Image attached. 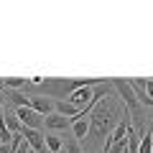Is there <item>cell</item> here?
I'll use <instances>...</instances> for the list:
<instances>
[{
    "label": "cell",
    "mask_w": 153,
    "mask_h": 153,
    "mask_svg": "<svg viewBox=\"0 0 153 153\" xmlns=\"http://www.w3.org/2000/svg\"><path fill=\"white\" fill-rule=\"evenodd\" d=\"M44 125H46V130H66L69 128V117H64L59 112H51L44 117Z\"/></svg>",
    "instance_id": "277c9868"
},
{
    "label": "cell",
    "mask_w": 153,
    "mask_h": 153,
    "mask_svg": "<svg viewBox=\"0 0 153 153\" xmlns=\"http://www.w3.org/2000/svg\"><path fill=\"white\" fill-rule=\"evenodd\" d=\"M16 117L21 120L23 128H31V130H41L44 128V117L38 112H33L31 107H16Z\"/></svg>",
    "instance_id": "7a4b0ae2"
},
{
    "label": "cell",
    "mask_w": 153,
    "mask_h": 153,
    "mask_svg": "<svg viewBox=\"0 0 153 153\" xmlns=\"http://www.w3.org/2000/svg\"><path fill=\"white\" fill-rule=\"evenodd\" d=\"M69 128H71V133H74V140L76 143H84V138H87V133H89V117H87V120L69 123Z\"/></svg>",
    "instance_id": "5b68a950"
},
{
    "label": "cell",
    "mask_w": 153,
    "mask_h": 153,
    "mask_svg": "<svg viewBox=\"0 0 153 153\" xmlns=\"http://www.w3.org/2000/svg\"><path fill=\"white\" fill-rule=\"evenodd\" d=\"M54 105H56L54 100L44 97V94H33V97H31V110H33V112H38L41 117H46V115L54 112Z\"/></svg>",
    "instance_id": "3957f363"
},
{
    "label": "cell",
    "mask_w": 153,
    "mask_h": 153,
    "mask_svg": "<svg viewBox=\"0 0 153 153\" xmlns=\"http://www.w3.org/2000/svg\"><path fill=\"white\" fill-rule=\"evenodd\" d=\"M44 146H46L49 153H61L64 151V140H61L59 135H54V133H51V135H44Z\"/></svg>",
    "instance_id": "ba28073f"
},
{
    "label": "cell",
    "mask_w": 153,
    "mask_h": 153,
    "mask_svg": "<svg viewBox=\"0 0 153 153\" xmlns=\"http://www.w3.org/2000/svg\"><path fill=\"white\" fill-rule=\"evenodd\" d=\"M54 112H59V115H64V117H69V120H74L76 115H79V110H76L71 102H66V100H59V102L54 105Z\"/></svg>",
    "instance_id": "52a82bcc"
},
{
    "label": "cell",
    "mask_w": 153,
    "mask_h": 153,
    "mask_svg": "<svg viewBox=\"0 0 153 153\" xmlns=\"http://www.w3.org/2000/svg\"><path fill=\"white\" fill-rule=\"evenodd\" d=\"M13 153H31V148H28V143L23 140V143H21V146H18L16 151H13Z\"/></svg>",
    "instance_id": "4fadbf2b"
},
{
    "label": "cell",
    "mask_w": 153,
    "mask_h": 153,
    "mask_svg": "<svg viewBox=\"0 0 153 153\" xmlns=\"http://www.w3.org/2000/svg\"><path fill=\"white\" fill-rule=\"evenodd\" d=\"M138 133V130H135ZM140 140H138V153H153V138H151V130H143L138 133Z\"/></svg>",
    "instance_id": "9c48e42d"
},
{
    "label": "cell",
    "mask_w": 153,
    "mask_h": 153,
    "mask_svg": "<svg viewBox=\"0 0 153 153\" xmlns=\"http://www.w3.org/2000/svg\"><path fill=\"white\" fill-rule=\"evenodd\" d=\"M3 123H5V128H8L10 135H21V133H23V125H21V120L16 117V112H13V115H5V120H3Z\"/></svg>",
    "instance_id": "30bf717a"
},
{
    "label": "cell",
    "mask_w": 153,
    "mask_h": 153,
    "mask_svg": "<svg viewBox=\"0 0 153 153\" xmlns=\"http://www.w3.org/2000/svg\"><path fill=\"white\" fill-rule=\"evenodd\" d=\"M0 153H10V143H8V146H3V143H0Z\"/></svg>",
    "instance_id": "5bb4252c"
},
{
    "label": "cell",
    "mask_w": 153,
    "mask_h": 153,
    "mask_svg": "<svg viewBox=\"0 0 153 153\" xmlns=\"http://www.w3.org/2000/svg\"><path fill=\"white\" fill-rule=\"evenodd\" d=\"M146 94H148V102H153V79H146Z\"/></svg>",
    "instance_id": "7c38bea8"
},
{
    "label": "cell",
    "mask_w": 153,
    "mask_h": 153,
    "mask_svg": "<svg viewBox=\"0 0 153 153\" xmlns=\"http://www.w3.org/2000/svg\"><path fill=\"white\" fill-rule=\"evenodd\" d=\"M64 151H66V153H84V148L79 146L74 138H71V140H66V143H64Z\"/></svg>",
    "instance_id": "8fae6325"
},
{
    "label": "cell",
    "mask_w": 153,
    "mask_h": 153,
    "mask_svg": "<svg viewBox=\"0 0 153 153\" xmlns=\"http://www.w3.org/2000/svg\"><path fill=\"white\" fill-rule=\"evenodd\" d=\"M123 112H125V107H120V105L115 102V97H110V94L102 97L92 107V112H89V133H87V138H84V148H87L89 153H92L94 148L105 146L107 135L115 130V125L123 120Z\"/></svg>",
    "instance_id": "6da1fadb"
},
{
    "label": "cell",
    "mask_w": 153,
    "mask_h": 153,
    "mask_svg": "<svg viewBox=\"0 0 153 153\" xmlns=\"http://www.w3.org/2000/svg\"><path fill=\"white\" fill-rule=\"evenodd\" d=\"M128 84H130L133 94H135V100L140 105L148 102V94H146V79H128Z\"/></svg>",
    "instance_id": "8992f818"
}]
</instances>
